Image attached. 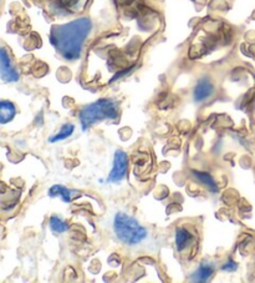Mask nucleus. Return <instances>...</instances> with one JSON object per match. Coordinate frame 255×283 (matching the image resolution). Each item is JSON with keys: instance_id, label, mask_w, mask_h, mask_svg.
<instances>
[{"instance_id": "obj_4", "label": "nucleus", "mask_w": 255, "mask_h": 283, "mask_svg": "<svg viewBox=\"0 0 255 283\" xmlns=\"http://www.w3.org/2000/svg\"><path fill=\"white\" fill-rule=\"evenodd\" d=\"M127 171H128V157H127V154L122 150H117L114 156V168H112L111 172L108 175L107 181L112 183L121 182L126 177Z\"/></svg>"}, {"instance_id": "obj_1", "label": "nucleus", "mask_w": 255, "mask_h": 283, "mask_svg": "<svg viewBox=\"0 0 255 283\" xmlns=\"http://www.w3.org/2000/svg\"><path fill=\"white\" fill-rule=\"evenodd\" d=\"M92 23L88 18H80L51 29L50 43L64 59L76 60L91 33Z\"/></svg>"}, {"instance_id": "obj_7", "label": "nucleus", "mask_w": 255, "mask_h": 283, "mask_svg": "<svg viewBox=\"0 0 255 283\" xmlns=\"http://www.w3.org/2000/svg\"><path fill=\"white\" fill-rule=\"evenodd\" d=\"M214 271H215V266L212 262H202L198 266L196 271L193 272L191 277V282H197V283H203L207 282L212 278Z\"/></svg>"}, {"instance_id": "obj_10", "label": "nucleus", "mask_w": 255, "mask_h": 283, "mask_svg": "<svg viewBox=\"0 0 255 283\" xmlns=\"http://www.w3.org/2000/svg\"><path fill=\"white\" fill-rule=\"evenodd\" d=\"M15 113L16 109L13 103L6 100H3L0 103V122L1 124H6V122L13 120Z\"/></svg>"}, {"instance_id": "obj_11", "label": "nucleus", "mask_w": 255, "mask_h": 283, "mask_svg": "<svg viewBox=\"0 0 255 283\" xmlns=\"http://www.w3.org/2000/svg\"><path fill=\"white\" fill-rule=\"evenodd\" d=\"M193 175L194 177H196V180L198 181V182H201L202 185L204 186L206 188H208L209 191H212V192H218V186H216V182L214 181V178L212 177V175H209V173L207 172H202V171H193Z\"/></svg>"}, {"instance_id": "obj_12", "label": "nucleus", "mask_w": 255, "mask_h": 283, "mask_svg": "<svg viewBox=\"0 0 255 283\" xmlns=\"http://www.w3.org/2000/svg\"><path fill=\"white\" fill-rule=\"evenodd\" d=\"M49 226H50V228H51L54 232H56V233H64V232L69 231V228H70L67 222L64 221V220L60 219V217H57V216H52L51 219H50Z\"/></svg>"}, {"instance_id": "obj_2", "label": "nucleus", "mask_w": 255, "mask_h": 283, "mask_svg": "<svg viewBox=\"0 0 255 283\" xmlns=\"http://www.w3.org/2000/svg\"><path fill=\"white\" fill-rule=\"evenodd\" d=\"M114 232L117 239L126 246H137L148 237L147 228L125 212H117L115 216Z\"/></svg>"}, {"instance_id": "obj_3", "label": "nucleus", "mask_w": 255, "mask_h": 283, "mask_svg": "<svg viewBox=\"0 0 255 283\" xmlns=\"http://www.w3.org/2000/svg\"><path fill=\"white\" fill-rule=\"evenodd\" d=\"M120 109L117 101L112 99H100L80 111V122L84 131L103 120H115L119 117Z\"/></svg>"}, {"instance_id": "obj_8", "label": "nucleus", "mask_w": 255, "mask_h": 283, "mask_svg": "<svg viewBox=\"0 0 255 283\" xmlns=\"http://www.w3.org/2000/svg\"><path fill=\"white\" fill-rule=\"evenodd\" d=\"M47 193H49L50 197H60L62 201H64V202H67V204L72 202L74 198H76L79 195H80L79 191L70 190V188L65 187V186H62V185L51 186Z\"/></svg>"}, {"instance_id": "obj_6", "label": "nucleus", "mask_w": 255, "mask_h": 283, "mask_svg": "<svg viewBox=\"0 0 255 283\" xmlns=\"http://www.w3.org/2000/svg\"><path fill=\"white\" fill-rule=\"evenodd\" d=\"M0 61H1V77L5 81H10V83H15L19 80V72L18 70L14 67L11 64V60L9 55L6 54L5 49H1V55H0Z\"/></svg>"}, {"instance_id": "obj_5", "label": "nucleus", "mask_w": 255, "mask_h": 283, "mask_svg": "<svg viewBox=\"0 0 255 283\" xmlns=\"http://www.w3.org/2000/svg\"><path fill=\"white\" fill-rule=\"evenodd\" d=\"M214 93V85L209 77H202L198 80L193 90V99L196 103H202L211 98Z\"/></svg>"}, {"instance_id": "obj_9", "label": "nucleus", "mask_w": 255, "mask_h": 283, "mask_svg": "<svg viewBox=\"0 0 255 283\" xmlns=\"http://www.w3.org/2000/svg\"><path fill=\"white\" fill-rule=\"evenodd\" d=\"M192 241V234L188 229H186L184 227H178L175 229V233H174V242H175V247L177 250L179 251H183L186 250L187 246L191 243Z\"/></svg>"}, {"instance_id": "obj_13", "label": "nucleus", "mask_w": 255, "mask_h": 283, "mask_svg": "<svg viewBox=\"0 0 255 283\" xmlns=\"http://www.w3.org/2000/svg\"><path fill=\"white\" fill-rule=\"evenodd\" d=\"M74 130H75V125L70 124V122L69 124H65L64 126L60 129V131L50 139V142H57V141H61V140L67 139V137L71 136Z\"/></svg>"}, {"instance_id": "obj_14", "label": "nucleus", "mask_w": 255, "mask_h": 283, "mask_svg": "<svg viewBox=\"0 0 255 283\" xmlns=\"http://www.w3.org/2000/svg\"><path fill=\"white\" fill-rule=\"evenodd\" d=\"M237 267H238L237 263H235L233 260H229L227 263H224V265H223L222 270L223 271H229V272H233V271L237 270Z\"/></svg>"}]
</instances>
